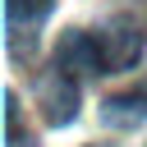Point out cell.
I'll return each instance as SVG.
<instances>
[{"label":"cell","mask_w":147,"mask_h":147,"mask_svg":"<svg viewBox=\"0 0 147 147\" xmlns=\"http://www.w3.org/2000/svg\"><path fill=\"white\" fill-rule=\"evenodd\" d=\"M37 106H41L46 124H55V129L74 124V115H78V83H74V74L60 69V64H51L37 78Z\"/></svg>","instance_id":"cell-1"},{"label":"cell","mask_w":147,"mask_h":147,"mask_svg":"<svg viewBox=\"0 0 147 147\" xmlns=\"http://www.w3.org/2000/svg\"><path fill=\"white\" fill-rule=\"evenodd\" d=\"M96 46H101L106 74H119V69H133V60H138V51H142V37H138V28H133L129 18H115V23L96 37Z\"/></svg>","instance_id":"cell-2"},{"label":"cell","mask_w":147,"mask_h":147,"mask_svg":"<svg viewBox=\"0 0 147 147\" xmlns=\"http://www.w3.org/2000/svg\"><path fill=\"white\" fill-rule=\"evenodd\" d=\"M55 64L69 69V74H106L101 46H96V37H87V32H64V37L55 41Z\"/></svg>","instance_id":"cell-3"},{"label":"cell","mask_w":147,"mask_h":147,"mask_svg":"<svg viewBox=\"0 0 147 147\" xmlns=\"http://www.w3.org/2000/svg\"><path fill=\"white\" fill-rule=\"evenodd\" d=\"M106 119H110V124H119V129H129V124L147 119V92H124V96H110V101H106Z\"/></svg>","instance_id":"cell-4"},{"label":"cell","mask_w":147,"mask_h":147,"mask_svg":"<svg viewBox=\"0 0 147 147\" xmlns=\"http://www.w3.org/2000/svg\"><path fill=\"white\" fill-rule=\"evenodd\" d=\"M5 9H9V23H37V18H46L51 9H55V0H5Z\"/></svg>","instance_id":"cell-5"},{"label":"cell","mask_w":147,"mask_h":147,"mask_svg":"<svg viewBox=\"0 0 147 147\" xmlns=\"http://www.w3.org/2000/svg\"><path fill=\"white\" fill-rule=\"evenodd\" d=\"M5 119H9V142H18V96L5 92Z\"/></svg>","instance_id":"cell-6"},{"label":"cell","mask_w":147,"mask_h":147,"mask_svg":"<svg viewBox=\"0 0 147 147\" xmlns=\"http://www.w3.org/2000/svg\"><path fill=\"white\" fill-rule=\"evenodd\" d=\"M23 147H32V142H23Z\"/></svg>","instance_id":"cell-7"}]
</instances>
